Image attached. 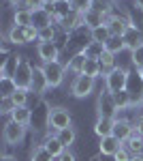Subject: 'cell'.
<instances>
[{
	"instance_id": "6da1fadb",
	"label": "cell",
	"mask_w": 143,
	"mask_h": 161,
	"mask_svg": "<svg viewBox=\"0 0 143 161\" xmlns=\"http://www.w3.org/2000/svg\"><path fill=\"white\" fill-rule=\"evenodd\" d=\"M128 69H124V67H115L111 73L105 75V90L109 92H120V90H126L128 88Z\"/></svg>"
},
{
	"instance_id": "7a4b0ae2",
	"label": "cell",
	"mask_w": 143,
	"mask_h": 161,
	"mask_svg": "<svg viewBox=\"0 0 143 161\" xmlns=\"http://www.w3.org/2000/svg\"><path fill=\"white\" fill-rule=\"evenodd\" d=\"M120 112L113 101V92L109 90H100L98 99H96V118H115Z\"/></svg>"
},
{
	"instance_id": "3957f363",
	"label": "cell",
	"mask_w": 143,
	"mask_h": 161,
	"mask_svg": "<svg viewBox=\"0 0 143 161\" xmlns=\"http://www.w3.org/2000/svg\"><path fill=\"white\" fill-rule=\"evenodd\" d=\"M96 88V80L94 77H88V75H75L71 84V95L75 99H85L94 92Z\"/></svg>"
},
{
	"instance_id": "277c9868",
	"label": "cell",
	"mask_w": 143,
	"mask_h": 161,
	"mask_svg": "<svg viewBox=\"0 0 143 161\" xmlns=\"http://www.w3.org/2000/svg\"><path fill=\"white\" fill-rule=\"evenodd\" d=\"M43 73H45V80H47L49 88H58L62 82H64V73H66V67L60 60L56 62H43L41 64Z\"/></svg>"
},
{
	"instance_id": "5b68a950",
	"label": "cell",
	"mask_w": 143,
	"mask_h": 161,
	"mask_svg": "<svg viewBox=\"0 0 143 161\" xmlns=\"http://www.w3.org/2000/svg\"><path fill=\"white\" fill-rule=\"evenodd\" d=\"M32 77H34V67L22 56V58H19V64H17V69H15V75H13V80H15L17 88H26V90H30V86H32Z\"/></svg>"
},
{
	"instance_id": "8992f818",
	"label": "cell",
	"mask_w": 143,
	"mask_h": 161,
	"mask_svg": "<svg viewBox=\"0 0 143 161\" xmlns=\"http://www.w3.org/2000/svg\"><path fill=\"white\" fill-rule=\"evenodd\" d=\"M26 131H28V127L24 125H17L15 120H7L4 125V129H2V140L9 144V146H17V144H22L26 137Z\"/></svg>"
},
{
	"instance_id": "52a82bcc",
	"label": "cell",
	"mask_w": 143,
	"mask_h": 161,
	"mask_svg": "<svg viewBox=\"0 0 143 161\" xmlns=\"http://www.w3.org/2000/svg\"><path fill=\"white\" fill-rule=\"evenodd\" d=\"M71 125H73V114L66 108H51V112H49V129L62 131Z\"/></svg>"
},
{
	"instance_id": "ba28073f",
	"label": "cell",
	"mask_w": 143,
	"mask_h": 161,
	"mask_svg": "<svg viewBox=\"0 0 143 161\" xmlns=\"http://www.w3.org/2000/svg\"><path fill=\"white\" fill-rule=\"evenodd\" d=\"M49 13H51V17H54V22L60 24L66 15H71L73 13V7H71V0H54L51 4H47Z\"/></svg>"
},
{
	"instance_id": "9c48e42d",
	"label": "cell",
	"mask_w": 143,
	"mask_h": 161,
	"mask_svg": "<svg viewBox=\"0 0 143 161\" xmlns=\"http://www.w3.org/2000/svg\"><path fill=\"white\" fill-rule=\"evenodd\" d=\"M36 56L41 58V62H56L60 58V47L56 43H38Z\"/></svg>"
},
{
	"instance_id": "30bf717a",
	"label": "cell",
	"mask_w": 143,
	"mask_h": 161,
	"mask_svg": "<svg viewBox=\"0 0 143 161\" xmlns=\"http://www.w3.org/2000/svg\"><path fill=\"white\" fill-rule=\"evenodd\" d=\"M132 129H135V125H132L130 120H126V118H115V125H113V136L118 137L122 144H126V142L132 137Z\"/></svg>"
},
{
	"instance_id": "8fae6325",
	"label": "cell",
	"mask_w": 143,
	"mask_h": 161,
	"mask_svg": "<svg viewBox=\"0 0 143 161\" xmlns=\"http://www.w3.org/2000/svg\"><path fill=\"white\" fill-rule=\"evenodd\" d=\"M122 146H124V144H122L115 136H105V137H100V142H98V150H100L103 157H113Z\"/></svg>"
},
{
	"instance_id": "7c38bea8",
	"label": "cell",
	"mask_w": 143,
	"mask_h": 161,
	"mask_svg": "<svg viewBox=\"0 0 143 161\" xmlns=\"http://www.w3.org/2000/svg\"><path fill=\"white\" fill-rule=\"evenodd\" d=\"M124 43H126V50H130V52L143 43V32H141V28H139L137 24H132V22H130L128 30L124 32Z\"/></svg>"
},
{
	"instance_id": "4fadbf2b",
	"label": "cell",
	"mask_w": 143,
	"mask_h": 161,
	"mask_svg": "<svg viewBox=\"0 0 143 161\" xmlns=\"http://www.w3.org/2000/svg\"><path fill=\"white\" fill-rule=\"evenodd\" d=\"M107 26H109V30H111L113 37H124V32H126L128 26H130V19L124 17V15H111V19L107 22Z\"/></svg>"
},
{
	"instance_id": "5bb4252c",
	"label": "cell",
	"mask_w": 143,
	"mask_h": 161,
	"mask_svg": "<svg viewBox=\"0 0 143 161\" xmlns=\"http://www.w3.org/2000/svg\"><path fill=\"white\" fill-rule=\"evenodd\" d=\"M51 24H56V22H54V17H51V13H49L47 7L32 11V26H34V28L43 30V28H47V26H51Z\"/></svg>"
},
{
	"instance_id": "9a60e30c",
	"label": "cell",
	"mask_w": 143,
	"mask_h": 161,
	"mask_svg": "<svg viewBox=\"0 0 143 161\" xmlns=\"http://www.w3.org/2000/svg\"><path fill=\"white\" fill-rule=\"evenodd\" d=\"M49 90V84L47 80H45V73H43V69L41 67H34V77H32V86H30V92H34V95H45Z\"/></svg>"
},
{
	"instance_id": "2e32d148",
	"label": "cell",
	"mask_w": 143,
	"mask_h": 161,
	"mask_svg": "<svg viewBox=\"0 0 143 161\" xmlns=\"http://www.w3.org/2000/svg\"><path fill=\"white\" fill-rule=\"evenodd\" d=\"M84 24V13H77V11H73L71 15H66L62 22H60V28L64 30V32H75L77 28H81Z\"/></svg>"
},
{
	"instance_id": "e0dca14e",
	"label": "cell",
	"mask_w": 143,
	"mask_h": 161,
	"mask_svg": "<svg viewBox=\"0 0 143 161\" xmlns=\"http://www.w3.org/2000/svg\"><path fill=\"white\" fill-rule=\"evenodd\" d=\"M9 118H11V120H15L17 125H24V127H28V125L32 123V110H30L28 105H17Z\"/></svg>"
},
{
	"instance_id": "ac0fdd59",
	"label": "cell",
	"mask_w": 143,
	"mask_h": 161,
	"mask_svg": "<svg viewBox=\"0 0 143 161\" xmlns=\"http://www.w3.org/2000/svg\"><path fill=\"white\" fill-rule=\"evenodd\" d=\"M81 75H88V77H100L103 75V67H100V60L98 58H85L84 67H81Z\"/></svg>"
},
{
	"instance_id": "d6986e66",
	"label": "cell",
	"mask_w": 143,
	"mask_h": 161,
	"mask_svg": "<svg viewBox=\"0 0 143 161\" xmlns=\"http://www.w3.org/2000/svg\"><path fill=\"white\" fill-rule=\"evenodd\" d=\"M113 125H115V118H96V123H94V133H96L98 137L113 136Z\"/></svg>"
},
{
	"instance_id": "ffe728a7",
	"label": "cell",
	"mask_w": 143,
	"mask_h": 161,
	"mask_svg": "<svg viewBox=\"0 0 143 161\" xmlns=\"http://www.w3.org/2000/svg\"><path fill=\"white\" fill-rule=\"evenodd\" d=\"M7 41L13 45H26V26H11V30L7 32Z\"/></svg>"
},
{
	"instance_id": "44dd1931",
	"label": "cell",
	"mask_w": 143,
	"mask_h": 161,
	"mask_svg": "<svg viewBox=\"0 0 143 161\" xmlns=\"http://www.w3.org/2000/svg\"><path fill=\"white\" fill-rule=\"evenodd\" d=\"M43 146L51 153V157H54V159H58L60 155L66 150V148H64V144L58 140V136H47V137H45V142H43Z\"/></svg>"
},
{
	"instance_id": "7402d4cb",
	"label": "cell",
	"mask_w": 143,
	"mask_h": 161,
	"mask_svg": "<svg viewBox=\"0 0 143 161\" xmlns=\"http://www.w3.org/2000/svg\"><path fill=\"white\" fill-rule=\"evenodd\" d=\"M19 58H22V56H17V54L7 56V58H4V62H2L0 77H13V75H15V69H17V64H19Z\"/></svg>"
},
{
	"instance_id": "603a6c76",
	"label": "cell",
	"mask_w": 143,
	"mask_h": 161,
	"mask_svg": "<svg viewBox=\"0 0 143 161\" xmlns=\"http://www.w3.org/2000/svg\"><path fill=\"white\" fill-rule=\"evenodd\" d=\"M109 37H111V30H109L107 24L96 26V28H92V30H90V39H92L94 43H100V45H105V43L109 41Z\"/></svg>"
},
{
	"instance_id": "cb8c5ba5",
	"label": "cell",
	"mask_w": 143,
	"mask_h": 161,
	"mask_svg": "<svg viewBox=\"0 0 143 161\" xmlns=\"http://www.w3.org/2000/svg\"><path fill=\"white\" fill-rule=\"evenodd\" d=\"M56 136L58 140L64 144V148H71L73 144H75V140H77V131H75V127H66V129H62V131H56Z\"/></svg>"
},
{
	"instance_id": "d4e9b609",
	"label": "cell",
	"mask_w": 143,
	"mask_h": 161,
	"mask_svg": "<svg viewBox=\"0 0 143 161\" xmlns=\"http://www.w3.org/2000/svg\"><path fill=\"white\" fill-rule=\"evenodd\" d=\"M103 47H105V52H111V54L118 56V54H122V52L126 50V43H124V37H113V35H111L109 41L103 45Z\"/></svg>"
},
{
	"instance_id": "484cf974",
	"label": "cell",
	"mask_w": 143,
	"mask_h": 161,
	"mask_svg": "<svg viewBox=\"0 0 143 161\" xmlns=\"http://www.w3.org/2000/svg\"><path fill=\"white\" fill-rule=\"evenodd\" d=\"M13 24L15 26H32V11L30 9H17L13 13Z\"/></svg>"
},
{
	"instance_id": "4316f807",
	"label": "cell",
	"mask_w": 143,
	"mask_h": 161,
	"mask_svg": "<svg viewBox=\"0 0 143 161\" xmlns=\"http://www.w3.org/2000/svg\"><path fill=\"white\" fill-rule=\"evenodd\" d=\"M100 67H103V77L107 73H111L115 67H118V62H115V54H111V52H103L100 54Z\"/></svg>"
},
{
	"instance_id": "83f0119b",
	"label": "cell",
	"mask_w": 143,
	"mask_h": 161,
	"mask_svg": "<svg viewBox=\"0 0 143 161\" xmlns=\"http://www.w3.org/2000/svg\"><path fill=\"white\" fill-rule=\"evenodd\" d=\"M113 101H115V108L120 110H128L132 105V97H130V92H128V88L126 90H120V92H115L113 95Z\"/></svg>"
},
{
	"instance_id": "f1b7e54d",
	"label": "cell",
	"mask_w": 143,
	"mask_h": 161,
	"mask_svg": "<svg viewBox=\"0 0 143 161\" xmlns=\"http://www.w3.org/2000/svg\"><path fill=\"white\" fill-rule=\"evenodd\" d=\"M84 62H85L84 54H75L71 60L66 62V71H71V73H75V75H81V67H84Z\"/></svg>"
},
{
	"instance_id": "f546056e",
	"label": "cell",
	"mask_w": 143,
	"mask_h": 161,
	"mask_svg": "<svg viewBox=\"0 0 143 161\" xmlns=\"http://www.w3.org/2000/svg\"><path fill=\"white\" fill-rule=\"evenodd\" d=\"M17 90V84L13 77H0V97H11Z\"/></svg>"
},
{
	"instance_id": "4dcf8cb0",
	"label": "cell",
	"mask_w": 143,
	"mask_h": 161,
	"mask_svg": "<svg viewBox=\"0 0 143 161\" xmlns=\"http://www.w3.org/2000/svg\"><path fill=\"white\" fill-rule=\"evenodd\" d=\"M30 161H54V157H51V153H49L43 144H38V146H34V150L30 153Z\"/></svg>"
},
{
	"instance_id": "1f68e13d",
	"label": "cell",
	"mask_w": 143,
	"mask_h": 161,
	"mask_svg": "<svg viewBox=\"0 0 143 161\" xmlns=\"http://www.w3.org/2000/svg\"><path fill=\"white\" fill-rule=\"evenodd\" d=\"M56 35H58L56 26H47V28L38 30V43H56Z\"/></svg>"
},
{
	"instance_id": "d6a6232c",
	"label": "cell",
	"mask_w": 143,
	"mask_h": 161,
	"mask_svg": "<svg viewBox=\"0 0 143 161\" xmlns=\"http://www.w3.org/2000/svg\"><path fill=\"white\" fill-rule=\"evenodd\" d=\"M130 64L137 69V73H141V71H143V43L130 52Z\"/></svg>"
},
{
	"instance_id": "836d02e7",
	"label": "cell",
	"mask_w": 143,
	"mask_h": 161,
	"mask_svg": "<svg viewBox=\"0 0 143 161\" xmlns=\"http://www.w3.org/2000/svg\"><path fill=\"white\" fill-rule=\"evenodd\" d=\"M28 97H30V90H26V88H17L11 95L15 108H17V105H28Z\"/></svg>"
},
{
	"instance_id": "e575fe53",
	"label": "cell",
	"mask_w": 143,
	"mask_h": 161,
	"mask_svg": "<svg viewBox=\"0 0 143 161\" xmlns=\"http://www.w3.org/2000/svg\"><path fill=\"white\" fill-rule=\"evenodd\" d=\"M71 7L77 13H88L94 7V0H71Z\"/></svg>"
},
{
	"instance_id": "d590c367",
	"label": "cell",
	"mask_w": 143,
	"mask_h": 161,
	"mask_svg": "<svg viewBox=\"0 0 143 161\" xmlns=\"http://www.w3.org/2000/svg\"><path fill=\"white\" fill-rule=\"evenodd\" d=\"M124 146L130 150L132 155H143V137H130Z\"/></svg>"
},
{
	"instance_id": "8d00e7d4",
	"label": "cell",
	"mask_w": 143,
	"mask_h": 161,
	"mask_svg": "<svg viewBox=\"0 0 143 161\" xmlns=\"http://www.w3.org/2000/svg\"><path fill=\"white\" fill-rule=\"evenodd\" d=\"M13 110H15L13 99L11 97H2V101H0V114H2V116H11Z\"/></svg>"
},
{
	"instance_id": "74e56055",
	"label": "cell",
	"mask_w": 143,
	"mask_h": 161,
	"mask_svg": "<svg viewBox=\"0 0 143 161\" xmlns=\"http://www.w3.org/2000/svg\"><path fill=\"white\" fill-rule=\"evenodd\" d=\"M22 4H24V9H30V11H36V9L47 7V2H45V0H24Z\"/></svg>"
},
{
	"instance_id": "f35d334b",
	"label": "cell",
	"mask_w": 143,
	"mask_h": 161,
	"mask_svg": "<svg viewBox=\"0 0 143 161\" xmlns=\"http://www.w3.org/2000/svg\"><path fill=\"white\" fill-rule=\"evenodd\" d=\"M130 159H132V153L126 148V146H122V148L113 155V161H130Z\"/></svg>"
},
{
	"instance_id": "ab89813d",
	"label": "cell",
	"mask_w": 143,
	"mask_h": 161,
	"mask_svg": "<svg viewBox=\"0 0 143 161\" xmlns=\"http://www.w3.org/2000/svg\"><path fill=\"white\" fill-rule=\"evenodd\" d=\"M34 41H38V28L26 26V43H34Z\"/></svg>"
},
{
	"instance_id": "60d3db41",
	"label": "cell",
	"mask_w": 143,
	"mask_h": 161,
	"mask_svg": "<svg viewBox=\"0 0 143 161\" xmlns=\"http://www.w3.org/2000/svg\"><path fill=\"white\" fill-rule=\"evenodd\" d=\"M58 161H77V157H75V153H73L71 148H66L62 155L58 157Z\"/></svg>"
},
{
	"instance_id": "b9f144b4",
	"label": "cell",
	"mask_w": 143,
	"mask_h": 161,
	"mask_svg": "<svg viewBox=\"0 0 143 161\" xmlns=\"http://www.w3.org/2000/svg\"><path fill=\"white\" fill-rule=\"evenodd\" d=\"M135 129H137V131H139V133H141L143 136V116H139V118H137V120H135Z\"/></svg>"
},
{
	"instance_id": "7bdbcfd3",
	"label": "cell",
	"mask_w": 143,
	"mask_h": 161,
	"mask_svg": "<svg viewBox=\"0 0 143 161\" xmlns=\"http://www.w3.org/2000/svg\"><path fill=\"white\" fill-rule=\"evenodd\" d=\"M0 161H17V157H15V155H9V153H7V155H2V157H0Z\"/></svg>"
},
{
	"instance_id": "ee69618b",
	"label": "cell",
	"mask_w": 143,
	"mask_h": 161,
	"mask_svg": "<svg viewBox=\"0 0 143 161\" xmlns=\"http://www.w3.org/2000/svg\"><path fill=\"white\" fill-rule=\"evenodd\" d=\"M135 7H137L139 11H143V0H135Z\"/></svg>"
},
{
	"instance_id": "f6af8a7d",
	"label": "cell",
	"mask_w": 143,
	"mask_h": 161,
	"mask_svg": "<svg viewBox=\"0 0 143 161\" xmlns=\"http://www.w3.org/2000/svg\"><path fill=\"white\" fill-rule=\"evenodd\" d=\"M130 161H143V155H132Z\"/></svg>"
},
{
	"instance_id": "bcb514c9",
	"label": "cell",
	"mask_w": 143,
	"mask_h": 161,
	"mask_svg": "<svg viewBox=\"0 0 143 161\" xmlns=\"http://www.w3.org/2000/svg\"><path fill=\"white\" fill-rule=\"evenodd\" d=\"M9 2H11V4H22L24 0H9Z\"/></svg>"
},
{
	"instance_id": "7dc6e473",
	"label": "cell",
	"mask_w": 143,
	"mask_h": 161,
	"mask_svg": "<svg viewBox=\"0 0 143 161\" xmlns=\"http://www.w3.org/2000/svg\"><path fill=\"white\" fill-rule=\"evenodd\" d=\"M141 108H143V99H141Z\"/></svg>"
}]
</instances>
